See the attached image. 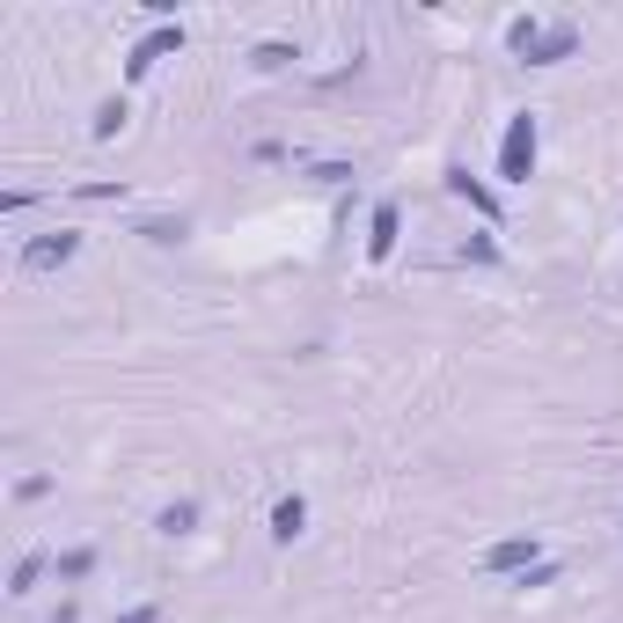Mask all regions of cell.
Wrapping results in <instances>:
<instances>
[{
	"instance_id": "1",
	"label": "cell",
	"mask_w": 623,
	"mask_h": 623,
	"mask_svg": "<svg viewBox=\"0 0 623 623\" xmlns=\"http://www.w3.org/2000/svg\"><path fill=\"white\" fill-rule=\"evenodd\" d=\"M506 44H514L528 67H557V59H572L580 30H572V22H551V30H543L535 16H514V22H506Z\"/></svg>"
},
{
	"instance_id": "2",
	"label": "cell",
	"mask_w": 623,
	"mask_h": 623,
	"mask_svg": "<svg viewBox=\"0 0 623 623\" xmlns=\"http://www.w3.org/2000/svg\"><path fill=\"white\" fill-rule=\"evenodd\" d=\"M535 147H543V132H535L528 110L506 118V140H498V184H528L535 177Z\"/></svg>"
},
{
	"instance_id": "3",
	"label": "cell",
	"mask_w": 623,
	"mask_h": 623,
	"mask_svg": "<svg viewBox=\"0 0 623 623\" xmlns=\"http://www.w3.org/2000/svg\"><path fill=\"white\" fill-rule=\"evenodd\" d=\"M169 52H184V22H161V30H147L140 44H132V59H125V81H147V73H155Z\"/></svg>"
},
{
	"instance_id": "4",
	"label": "cell",
	"mask_w": 623,
	"mask_h": 623,
	"mask_svg": "<svg viewBox=\"0 0 623 623\" xmlns=\"http://www.w3.org/2000/svg\"><path fill=\"white\" fill-rule=\"evenodd\" d=\"M73 257H81V235H73V228H59V235H37V243L22 249V271H30V279H44V271L73 265Z\"/></svg>"
},
{
	"instance_id": "5",
	"label": "cell",
	"mask_w": 623,
	"mask_h": 623,
	"mask_svg": "<svg viewBox=\"0 0 623 623\" xmlns=\"http://www.w3.org/2000/svg\"><path fill=\"white\" fill-rule=\"evenodd\" d=\"M528 565H543V543H535V535H498L492 551H484V572H528Z\"/></svg>"
},
{
	"instance_id": "6",
	"label": "cell",
	"mask_w": 623,
	"mask_h": 623,
	"mask_svg": "<svg viewBox=\"0 0 623 623\" xmlns=\"http://www.w3.org/2000/svg\"><path fill=\"white\" fill-rule=\"evenodd\" d=\"M396 228H404V214H396V198H382V206H374V220H367V257H374V265L396 249Z\"/></svg>"
},
{
	"instance_id": "7",
	"label": "cell",
	"mask_w": 623,
	"mask_h": 623,
	"mask_svg": "<svg viewBox=\"0 0 623 623\" xmlns=\"http://www.w3.org/2000/svg\"><path fill=\"white\" fill-rule=\"evenodd\" d=\"M301 528H308V498L286 492L279 506H271V543H301Z\"/></svg>"
},
{
	"instance_id": "8",
	"label": "cell",
	"mask_w": 623,
	"mask_h": 623,
	"mask_svg": "<svg viewBox=\"0 0 623 623\" xmlns=\"http://www.w3.org/2000/svg\"><path fill=\"white\" fill-rule=\"evenodd\" d=\"M191 528H198V498H169V506L155 514V535H169V543L191 535Z\"/></svg>"
},
{
	"instance_id": "9",
	"label": "cell",
	"mask_w": 623,
	"mask_h": 623,
	"mask_svg": "<svg viewBox=\"0 0 623 623\" xmlns=\"http://www.w3.org/2000/svg\"><path fill=\"white\" fill-rule=\"evenodd\" d=\"M447 191H455V198H469V206H477V214H484V220H498V198H492V191H484V184H477V177H469V169H455V177H447Z\"/></svg>"
},
{
	"instance_id": "10",
	"label": "cell",
	"mask_w": 623,
	"mask_h": 623,
	"mask_svg": "<svg viewBox=\"0 0 623 623\" xmlns=\"http://www.w3.org/2000/svg\"><path fill=\"white\" fill-rule=\"evenodd\" d=\"M140 235H147V243H184V235H191V220H169V214H155V220H140Z\"/></svg>"
},
{
	"instance_id": "11",
	"label": "cell",
	"mask_w": 623,
	"mask_h": 623,
	"mask_svg": "<svg viewBox=\"0 0 623 623\" xmlns=\"http://www.w3.org/2000/svg\"><path fill=\"white\" fill-rule=\"evenodd\" d=\"M89 132H96V140H118V132H125V96H110V103L96 110V125H89Z\"/></svg>"
},
{
	"instance_id": "12",
	"label": "cell",
	"mask_w": 623,
	"mask_h": 623,
	"mask_svg": "<svg viewBox=\"0 0 623 623\" xmlns=\"http://www.w3.org/2000/svg\"><path fill=\"white\" fill-rule=\"evenodd\" d=\"M37 580H44V557H37V551H30V557H22V565H16V580H8V594H30V587H37Z\"/></svg>"
},
{
	"instance_id": "13",
	"label": "cell",
	"mask_w": 623,
	"mask_h": 623,
	"mask_svg": "<svg viewBox=\"0 0 623 623\" xmlns=\"http://www.w3.org/2000/svg\"><path fill=\"white\" fill-rule=\"evenodd\" d=\"M89 572H96V551H67L59 557V580H89Z\"/></svg>"
},
{
	"instance_id": "14",
	"label": "cell",
	"mask_w": 623,
	"mask_h": 623,
	"mask_svg": "<svg viewBox=\"0 0 623 623\" xmlns=\"http://www.w3.org/2000/svg\"><path fill=\"white\" fill-rule=\"evenodd\" d=\"M463 257H469V265H498V243H492V235H469Z\"/></svg>"
},
{
	"instance_id": "15",
	"label": "cell",
	"mask_w": 623,
	"mask_h": 623,
	"mask_svg": "<svg viewBox=\"0 0 623 623\" xmlns=\"http://www.w3.org/2000/svg\"><path fill=\"white\" fill-rule=\"evenodd\" d=\"M249 59H257V67L271 73V67H286V59H294V44H257V52H249Z\"/></svg>"
},
{
	"instance_id": "16",
	"label": "cell",
	"mask_w": 623,
	"mask_h": 623,
	"mask_svg": "<svg viewBox=\"0 0 623 623\" xmlns=\"http://www.w3.org/2000/svg\"><path fill=\"white\" fill-rule=\"evenodd\" d=\"M118 623H161V609H125Z\"/></svg>"
}]
</instances>
